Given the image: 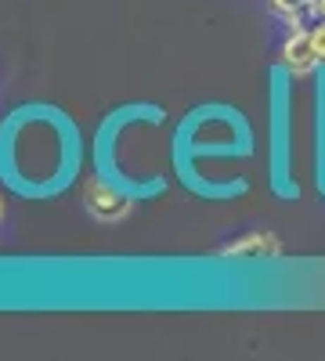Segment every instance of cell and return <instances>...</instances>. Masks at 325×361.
I'll use <instances>...</instances> for the list:
<instances>
[{"label":"cell","instance_id":"obj_4","mask_svg":"<svg viewBox=\"0 0 325 361\" xmlns=\"http://www.w3.org/2000/svg\"><path fill=\"white\" fill-rule=\"evenodd\" d=\"M268 4L275 15H282L289 22V29H300L304 11H314V0H268Z\"/></svg>","mask_w":325,"mask_h":361},{"label":"cell","instance_id":"obj_6","mask_svg":"<svg viewBox=\"0 0 325 361\" xmlns=\"http://www.w3.org/2000/svg\"><path fill=\"white\" fill-rule=\"evenodd\" d=\"M314 15H318V18H325V0H314Z\"/></svg>","mask_w":325,"mask_h":361},{"label":"cell","instance_id":"obj_2","mask_svg":"<svg viewBox=\"0 0 325 361\" xmlns=\"http://www.w3.org/2000/svg\"><path fill=\"white\" fill-rule=\"evenodd\" d=\"M282 62H286V69L293 73V76H307L314 66H321L318 62V51H314V37H311V29H293V33L286 37V44H282Z\"/></svg>","mask_w":325,"mask_h":361},{"label":"cell","instance_id":"obj_1","mask_svg":"<svg viewBox=\"0 0 325 361\" xmlns=\"http://www.w3.org/2000/svg\"><path fill=\"white\" fill-rule=\"evenodd\" d=\"M83 199H87V209H91L98 221H120V217L130 214V199L120 195L116 188H109V185H102L98 177H91L83 185Z\"/></svg>","mask_w":325,"mask_h":361},{"label":"cell","instance_id":"obj_7","mask_svg":"<svg viewBox=\"0 0 325 361\" xmlns=\"http://www.w3.org/2000/svg\"><path fill=\"white\" fill-rule=\"evenodd\" d=\"M0 217H4V202H0Z\"/></svg>","mask_w":325,"mask_h":361},{"label":"cell","instance_id":"obj_5","mask_svg":"<svg viewBox=\"0 0 325 361\" xmlns=\"http://www.w3.org/2000/svg\"><path fill=\"white\" fill-rule=\"evenodd\" d=\"M311 37H314V51H318V62L325 66V18H318V25L311 29Z\"/></svg>","mask_w":325,"mask_h":361},{"label":"cell","instance_id":"obj_3","mask_svg":"<svg viewBox=\"0 0 325 361\" xmlns=\"http://www.w3.org/2000/svg\"><path fill=\"white\" fill-rule=\"evenodd\" d=\"M282 253V243L271 235V231H250L243 238H235L221 250V257H250V260H264V257H278Z\"/></svg>","mask_w":325,"mask_h":361}]
</instances>
